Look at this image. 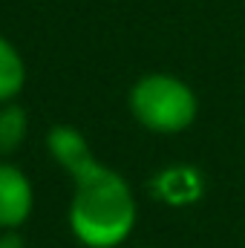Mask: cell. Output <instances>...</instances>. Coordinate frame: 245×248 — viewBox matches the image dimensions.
Returning <instances> with one entry per match:
<instances>
[{"label": "cell", "instance_id": "cell-4", "mask_svg": "<svg viewBox=\"0 0 245 248\" xmlns=\"http://www.w3.org/2000/svg\"><path fill=\"white\" fill-rule=\"evenodd\" d=\"M46 150L55 159V165H61L69 176H78V173H84L87 168H92L98 162L95 153H92V147H90V141H87V136L78 127H72V124H55V127H49V133H46Z\"/></svg>", "mask_w": 245, "mask_h": 248}, {"label": "cell", "instance_id": "cell-1", "mask_svg": "<svg viewBox=\"0 0 245 248\" xmlns=\"http://www.w3.org/2000/svg\"><path fill=\"white\" fill-rule=\"evenodd\" d=\"M138 219V205L130 182L113 168L95 162L72 176V199L66 222L84 248H119L130 240Z\"/></svg>", "mask_w": 245, "mask_h": 248}, {"label": "cell", "instance_id": "cell-2", "mask_svg": "<svg viewBox=\"0 0 245 248\" xmlns=\"http://www.w3.org/2000/svg\"><path fill=\"white\" fill-rule=\"evenodd\" d=\"M133 119L150 133L176 136L196 122L199 101L190 84L168 72H147L141 75L127 95Z\"/></svg>", "mask_w": 245, "mask_h": 248}, {"label": "cell", "instance_id": "cell-5", "mask_svg": "<svg viewBox=\"0 0 245 248\" xmlns=\"http://www.w3.org/2000/svg\"><path fill=\"white\" fill-rule=\"evenodd\" d=\"M153 193L168 205H190L202 196V179L193 168H168L153 179Z\"/></svg>", "mask_w": 245, "mask_h": 248}, {"label": "cell", "instance_id": "cell-3", "mask_svg": "<svg viewBox=\"0 0 245 248\" xmlns=\"http://www.w3.org/2000/svg\"><path fill=\"white\" fill-rule=\"evenodd\" d=\"M35 208L32 179L15 162L0 159V231H17Z\"/></svg>", "mask_w": 245, "mask_h": 248}, {"label": "cell", "instance_id": "cell-6", "mask_svg": "<svg viewBox=\"0 0 245 248\" xmlns=\"http://www.w3.org/2000/svg\"><path fill=\"white\" fill-rule=\"evenodd\" d=\"M26 87V63L17 46L0 35V104L15 101Z\"/></svg>", "mask_w": 245, "mask_h": 248}, {"label": "cell", "instance_id": "cell-8", "mask_svg": "<svg viewBox=\"0 0 245 248\" xmlns=\"http://www.w3.org/2000/svg\"><path fill=\"white\" fill-rule=\"evenodd\" d=\"M0 248H26L17 231H0Z\"/></svg>", "mask_w": 245, "mask_h": 248}, {"label": "cell", "instance_id": "cell-7", "mask_svg": "<svg viewBox=\"0 0 245 248\" xmlns=\"http://www.w3.org/2000/svg\"><path fill=\"white\" fill-rule=\"evenodd\" d=\"M29 136V116L20 104H0V159L15 156Z\"/></svg>", "mask_w": 245, "mask_h": 248}]
</instances>
